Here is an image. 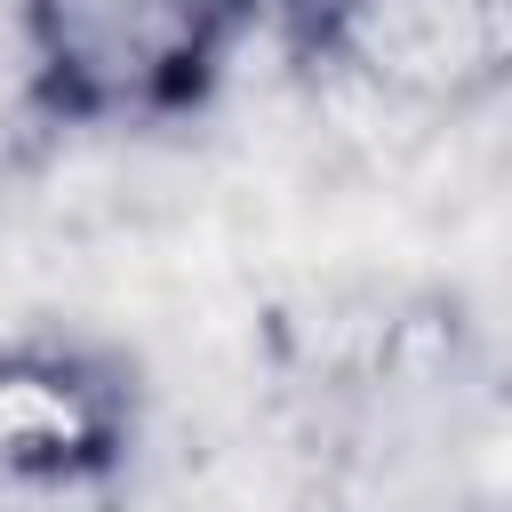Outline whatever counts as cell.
I'll return each instance as SVG.
<instances>
[{
  "mask_svg": "<svg viewBox=\"0 0 512 512\" xmlns=\"http://www.w3.org/2000/svg\"><path fill=\"white\" fill-rule=\"evenodd\" d=\"M264 0H32L40 72L72 112H176L192 104Z\"/></svg>",
  "mask_w": 512,
  "mask_h": 512,
  "instance_id": "6da1fadb",
  "label": "cell"
}]
</instances>
